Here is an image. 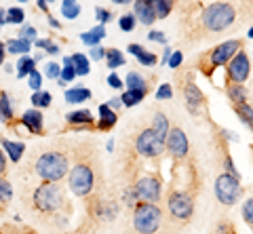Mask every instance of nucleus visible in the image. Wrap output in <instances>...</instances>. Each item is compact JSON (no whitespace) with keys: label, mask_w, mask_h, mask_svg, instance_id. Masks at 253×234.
<instances>
[{"label":"nucleus","mask_w":253,"mask_h":234,"mask_svg":"<svg viewBox=\"0 0 253 234\" xmlns=\"http://www.w3.org/2000/svg\"><path fill=\"white\" fill-rule=\"evenodd\" d=\"M165 152L171 156L173 165H179V162H186L190 158V142L188 135L184 133L181 127H171L167 137H165Z\"/></svg>","instance_id":"obj_11"},{"label":"nucleus","mask_w":253,"mask_h":234,"mask_svg":"<svg viewBox=\"0 0 253 234\" xmlns=\"http://www.w3.org/2000/svg\"><path fill=\"white\" fill-rule=\"evenodd\" d=\"M133 150H135L139 158L158 160V158H163V154H165V142L154 133L152 127H146L133 139Z\"/></svg>","instance_id":"obj_9"},{"label":"nucleus","mask_w":253,"mask_h":234,"mask_svg":"<svg viewBox=\"0 0 253 234\" xmlns=\"http://www.w3.org/2000/svg\"><path fill=\"white\" fill-rule=\"evenodd\" d=\"M76 78V70H74V64H72V57H63V66H61V78L59 80L63 82H72Z\"/></svg>","instance_id":"obj_36"},{"label":"nucleus","mask_w":253,"mask_h":234,"mask_svg":"<svg viewBox=\"0 0 253 234\" xmlns=\"http://www.w3.org/2000/svg\"><path fill=\"white\" fill-rule=\"evenodd\" d=\"M148 40H152V42H161V44H165V42H167V36H165L163 32H158V30H152V32H148Z\"/></svg>","instance_id":"obj_49"},{"label":"nucleus","mask_w":253,"mask_h":234,"mask_svg":"<svg viewBox=\"0 0 253 234\" xmlns=\"http://www.w3.org/2000/svg\"><path fill=\"white\" fill-rule=\"evenodd\" d=\"M112 2H114V4H131L133 0H112Z\"/></svg>","instance_id":"obj_56"},{"label":"nucleus","mask_w":253,"mask_h":234,"mask_svg":"<svg viewBox=\"0 0 253 234\" xmlns=\"http://www.w3.org/2000/svg\"><path fill=\"white\" fill-rule=\"evenodd\" d=\"M126 82V89H139V91H150V84L144 76H141L139 72H129L125 78Z\"/></svg>","instance_id":"obj_28"},{"label":"nucleus","mask_w":253,"mask_h":234,"mask_svg":"<svg viewBox=\"0 0 253 234\" xmlns=\"http://www.w3.org/2000/svg\"><path fill=\"white\" fill-rule=\"evenodd\" d=\"M135 57H137V61H139L141 66H148V68H152V66H156V64H158V57L154 55V53L146 51V49H141Z\"/></svg>","instance_id":"obj_41"},{"label":"nucleus","mask_w":253,"mask_h":234,"mask_svg":"<svg viewBox=\"0 0 253 234\" xmlns=\"http://www.w3.org/2000/svg\"><path fill=\"white\" fill-rule=\"evenodd\" d=\"M101 162L95 154L93 144L74 146V162L68 173V186L78 198H89L93 192H99L101 186Z\"/></svg>","instance_id":"obj_1"},{"label":"nucleus","mask_w":253,"mask_h":234,"mask_svg":"<svg viewBox=\"0 0 253 234\" xmlns=\"http://www.w3.org/2000/svg\"><path fill=\"white\" fill-rule=\"evenodd\" d=\"M175 82H179V91H181V99H184L186 110L192 116H196V118L207 116V97H205V93L196 84L192 70H186L184 74H179L175 78Z\"/></svg>","instance_id":"obj_6"},{"label":"nucleus","mask_w":253,"mask_h":234,"mask_svg":"<svg viewBox=\"0 0 253 234\" xmlns=\"http://www.w3.org/2000/svg\"><path fill=\"white\" fill-rule=\"evenodd\" d=\"M108 84L112 89H123V78L118 76V74H110L108 76Z\"/></svg>","instance_id":"obj_51"},{"label":"nucleus","mask_w":253,"mask_h":234,"mask_svg":"<svg viewBox=\"0 0 253 234\" xmlns=\"http://www.w3.org/2000/svg\"><path fill=\"white\" fill-rule=\"evenodd\" d=\"M104 36H106V26H101V23H99V26H95L93 30H89V32L81 34V40L91 49V46H97Z\"/></svg>","instance_id":"obj_23"},{"label":"nucleus","mask_w":253,"mask_h":234,"mask_svg":"<svg viewBox=\"0 0 253 234\" xmlns=\"http://www.w3.org/2000/svg\"><path fill=\"white\" fill-rule=\"evenodd\" d=\"M251 74V61L247 51L241 49L226 66V84H245Z\"/></svg>","instance_id":"obj_13"},{"label":"nucleus","mask_w":253,"mask_h":234,"mask_svg":"<svg viewBox=\"0 0 253 234\" xmlns=\"http://www.w3.org/2000/svg\"><path fill=\"white\" fill-rule=\"evenodd\" d=\"M196 192L190 188H171L167 192V213L173 222L188 224L194 215Z\"/></svg>","instance_id":"obj_7"},{"label":"nucleus","mask_w":253,"mask_h":234,"mask_svg":"<svg viewBox=\"0 0 253 234\" xmlns=\"http://www.w3.org/2000/svg\"><path fill=\"white\" fill-rule=\"evenodd\" d=\"M241 49H245V40H241V38L226 40V42H221L217 46H213L211 51H205L203 55L199 57V61H196V68H199L207 78H213L215 70L217 68H226L228 61H230Z\"/></svg>","instance_id":"obj_5"},{"label":"nucleus","mask_w":253,"mask_h":234,"mask_svg":"<svg viewBox=\"0 0 253 234\" xmlns=\"http://www.w3.org/2000/svg\"><path fill=\"white\" fill-rule=\"evenodd\" d=\"M70 167H72V160H70L68 150L53 148V150H46L36 158L34 173L42 182H61V179L68 177Z\"/></svg>","instance_id":"obj_4"},{"label":"nucleus","mask_w":253,"mask_h":234,"mask_svg":"<svg viewBox=\"0 0 253 234\" xmlns=\"http://www.w3.org/2000/svg\"><path fill=\"white\" fill-rule=\"evenodd\" d=\"M226 97L230 101V106H239V104H245L249 101V91L245 84H226Z\"/></svg>","instance_id":"obj_19"},{"label":"nucleus","mask_w":253,"mask_h":234,"mask_svg":"<svg viewBox=\"0 0 253 234\" xmlns=\"http://www.w3.org/2000/svg\"><path fill=\"white\" fill-rule=\"evenodd\" d=\"M17 2H28V0H17Z\"/></svg>","instance_id":"obj_60"},{"label":"nucleus","mask_w":253,"mask_h":234,"mask_svg":"<svg viewBox=\"0 0 253 234\" xmlns=\"http://www.w3.org/2000/svg\"><path fill=\"white\" fill-rule=\"evenodd\" d=\"M17 122L23 124L32 135H44V116H42V110H38V108L26 110L19 116Z\"/></svg>","instance_id":"obj_15"},{"label":"nucleus","mask_w":253,"mask_h":234,"mask_svg":"<svg viewBox=\"0 0 253 234\" xmlns=\"http://www.w3.org/2000/svg\"><path fill=\"white\" fill-rule=\"evenodd\" d=\"M163 226V209L156 202L139 200L133 207V230L137 234H156Z\"/></svg>","instance_id":"obj_8"},{"label":"nucleus","mask_w":253,"mask_h":234,"mask_svg":"<svg viewBox=\"0 0 253 234\" xmlns=\"http://www.w3.org/2000/svg\"><path fill=\"white\" fill-rule=\"evenodd\" d=\"M0 234H21V230H17L15 226H2V228H0Z\"/></svg>","instance_id":"obj_53"},{"label":"nucleus","mask_w":253,"mask_h":234,"mask_svg":"<svg viewBox=\"0 0 253 234\" xmlns=\"http://www.w3.org/2000/svg\"><path fill=\"white\" fill-rule=\"evenodd\" d=\"M30 101L34 108H38V110H44V108L51 106V93L49 91H36V93H32Z\"/></svg>","instance_id":"obj_34"},{"label":"nucleus","mask_w":253,"mask_h":234,"mask_svg":"<svg viewBox=\"0 0 253 234\" xmlns=\"http://www.w3.org/2000/svg\"><path fill=\"white\" fill-rule=\"evenodd\" d=\"M135 23H137V17L133 13L121 15V19H118V26H121L123 32H133V30H135Z\"/></svg>","instance_id":"obj_37"},{"label":"nucleus","mask_w":253,"mask_h":234,"mask_svg":"<svg viewBox=\"0 0 253 234\" xmlns=\"http://www.w3.org/2000/svg\"><path fill=\"white\" fill-rule=\"evenodd\" d=\"M28 84H30V89L32 91H42V74L38 72V70H34L30 76H28Z\"/></svg>","instance_id":"obj_42"},{"label":"nucleus","mask_w":253,"mask_h":234,"mask_svg":"<svg viewBox=\"0 0 253 234\" xmlns=\"http://www.w3.org/2000/svg\"><path fill=\"white\" fill-rule=\"evenodd\" d=\"M6 53H15V55H28L32 49V42L26 38H11V40L4 42Z\"/></svg>","instance_id":"obj_22"},{"label":"nucleus","mask_w":253,"mask_h":234,"mask_svg":"<svg viewBox=\"0 0 253 234\" xmlns=\"http://www.w3.org/2000/svg\"><path fill=\"white\" fill-rule=\"evenodd\" d=\"M133 15L137 17L139 23H144V26H152V23L156 21L152 0H133Z\"/></svg>","instance_id":"obj_16"},{"label":"nucleus","mask_w":253,"mask_h":234,"mask_svg":"<svg viewBox=\"0 0 253 234\" xmlns=\"http://www.w3.org/2000/svg\"><path fill=\"white\" fill-rule=\"evenodd\" d=\"M19 38H26V40H30L32 44H34V40H36V30L32 28V26H23L19 30Z\"/></svg>","instance_id":"obj_46"},{"label":"nucleus","mask_w":253,"mask_h":234,"mask_svg":"<svg viewBox=\"0 0 253 234\" xmlns=\"http://www.w3.org/2000/svg\"><path fill=\"white\" fill-rule=\"evenodd\" d=\"M89 59L93 61H99V59H106V49L101 44L97 46H91V51H89Z\"/></svg>","instance_id":"obj_45"},{"label":"nucleus","mask_w":253,"mask_h":234,"mask_svg":"<svg viewBox=\"0 0 253 234\" xmlns=\"http://www.w3.org/2000/svg\"><path fill=\"white\" fill-rule=\"evenodd\" d=\"M0 146H2L4 154H9V160L11 162H19L26 154V144L23 142H11L6 137H0Z\"/></svg>","instance_id":"obj_18"},{"label":"nucleus","mask_w":253,"mask_h":234,"mask_svg":"<svg viewBox=\"0 0 253 234\" xmlns=\"http://www.w3.org/2000/svg\"><path fill=\"white\" fill-rule=\"evenodd\" d=\"M108 106L112 108V110L116 112L118 108H123V101H121V97H110V101H108Z\"/></svg>","instance_id":"obj_52"},{"label":"nucleus","mask_w":253,"mask_h":234,"mask_svg":"<svg viewBox=\"0 0 253 234\" xmlns=\"http://www.w3.org/2000/svg\"><path fill=\"white\" fill-rule=\"evenodd\" d=\"M152 6H154L156 19H167L173 11V6H175V0H152Z\"/></svg>","instance_id":"obj_27"},{"label":"nucleus","mask_w":253,"mask_h":234,"mask_svg":"<svg viewBox=\"0 0 253 234\" xmlns=\"http://www.w3.org/2000/svg\"><path fill=\"white\" fill-rule=\"evenodd\" d=\"M95 13H97V19H99L101 26H106L108 21H112V13H110L108 9H104V6H97V9H95Z\"/></svg>","instance_id":"obj_47"},{"label":"nucleus","mask_w":253,"mask_h":234,"mask_svg":"<svg viewBox=\"0 0 253 234\" xmlns=\"http://www.w3.org/2000/svg\"><path fill=\"white\" fill-rule=\"evenodd\" d=\"M32 209L41 215H61L70 213V207L66 188L61 182H42L38 184L34 192H32Z\"/></svg>","instance_id":"obj_3"},{"label":"nucleus","mask_w":253,"mask_h":234,"mask_svg":"<svg viewBox=\"0 0 253 234\" xmlns=\"http://www.w3.org/2000/svg\"><path fill=\"white\" fill-rule=\"evenodd\" d=\"M46 2H55V0H46Z\"/></svg>","instance_id":"obj_61"},{"label":"nucleus","mask_w":253,"mask_h":234,"mask_svg":"<svg viewBox=\"0 0 253 234\" xmlns=\"http://www.w3.org/2000/svg\"><path fill=\"white\" fill-rule=\"evenodd\" d=\"M26 21V11L19 9V6H11L6 11V23H23Z\"/></svg>","instance_id":"obj_39"},{"label":"nucleus","mask_w":253,"mask_h":234,"mask_svg":"<svg viewBox=\"0 0 253 234\" xmlns=\"http://www.w3.org/2000/svg\"><path fill=\"white\" fill-rule=\"evenodd\" d=\"M150 127H152V129H154V133L165 142V137H167L169 129H171V124H169L167 116H165L163 112H156V114L152 116V124H150Z\"/></svg>","instance_id":"obj_24"},{"label":"nucleus","mask_w":253,"mask_h":234,"mask_svg":"<svg viewBox=\"0 0 253 234\" xmlns=\"http://www.w3.org/2000/svg\"><path fill=\"white\" fill-rule=\"evenodd\" d=\"M106 64L110 70H116L125 66V55L118 49H114V46H110V49H106Z\"/></svg>","instance_id":"obj_31"},{"label":"nucleus","mask_w":253,"mask_h":234,"mask_svg":"<svg viewBox=\"0 0 253 234\" xmlns=\"http://www.w3.org/2000/svg\"><path fill=\"white\" fill-rule=\"evenodd\" d=\"M34 46H36V49H41V51H44V53H49V55H59V53H61L59 44L53 42L51 38H36Z\"/></svg>","instance_id":"obj_33"},{"label":"nucleus","mask_w":253,"mask_h":234,"mask_svg":"<svg viewBox=\"0 0 253 234\" xmlns=\"http://www.w3.org/2000/svg\"><path fill=\"white\" fill-rule=\"evenodd\" d=\"M61 15L66 19H76L81 15V4L78 0H63L61 2Z\"/></svg>","instance_id":"obj_32"},{"label":"nucleus","mask_w":253,"mask_h":234,"mask_svg":"<svg viewBox=\"0 0 253 234\" xmlns=\"http://www.w3.org/2000/svg\"><path fill=\"white\" fill-rule=\"evenodd\" d=\"M181 64H184V53H181V51H173L171 57H169V61H167V66H169L171 70H179Z\"/></svg>","instance_id":"obj_43"},{"label":"nucleus","mask_w":253,"mask_h":234,"mask_svg":"<svg viewBox=\"0 0 253 234\" xmlns=\"http://www.w3.org/2000/svg\"><path fill=\"white\" fill-rule=\"evenodd\" d=\"M21 234H38V232H36V230H32V228H23Z\"/></svg>","instance_id":"obj_57"},{"label":"nucleus","mask_w":253,"mask_h":234,"mask_svg":"<svg viewBox=\"0 0 253 234\" xmlns=\"http://www.w3.org/2000/svg\"><path fill=\"white\" fill-rule=\"evenodd\" d=\"M118 122V112H114L112 108H110L108 104H101L99 106V116H97V131H104V133H108V131H112L116 127Z\"/></svg>","instance_id":"obj_17"},{"label":"nucleus","mask_w":253,"mask_h":234,"mask_svg":"<svg viewBox=\"0 0 253 234\" xmlns=\"http://www.w3.org/2000/svg\"><path fill=\"white\" fill-rule=\"evenodd\" d=\"M36 70V59L30 55H21L17 61V78H26Z\"/></svg>","instance_id":"obj_29"},{"label":"nucleus","mask_w":253,"mask_h":234,"mask_svg":"<svg viewBox=\"0 0 253 234\" xmlns=\"http://www.w3.org/2000/svg\"><path fill=\"white\" fill-rule=\"evenodd\" d=\"M247 38H253V26H251V30L247 32Z\"/></svg>","instance_id":"obj_58"},{"label":"nucleus","mask_w":253,"mask_h":234,"mask_svg":"<svg viewBox=\"0 0 253 234\" xmlns=\"http://www.w3.org/2000/svg\"><path fill=\"white\" fill-rule=\"evenodd\" d=\"M236 6L226 0H215L207 6H201V11L192 17V26L188 28V40H203V38H213L224 34L228 28L236 21Z\"/></svg>","instance_id":"obj_2"},{"label":"nucleus","mask_w":253,"mask_h":234,"mask_svg":"<svg viewBox=\"0 0 253 234\" xmlns=\"http://www.w3.org/2000/svg\"><path fill=\"white\" fill-rule=\"evenodd\" d=\"M0 120H2L6 127H13L15 124V114H13V108H11L6 91H0Z\"/></svg>","instance_id":"obj_20"},{"label":"nucleus","mask_w":253,"mask_h":234,"mask_svg":"<svg viewBox=\"0 0 253 234\" xmlns=\"http://www.w3.org/2000/svg\"><path fill=\"white\" fill-rule=\"evenodd\" d=\"M213 190H215V196L221 205L232 207L243 198V184L241 177H234L230 173H221L215 177V184H213Z\"/></svg>","instance_id":"obj_10"},{"label":"nucleus","mask_w":253,"mask_h":234,"mask_svg":"<svg viewBox=\"0 0 253 234\" xmlns=\"http://www.w3.org/2000/svg\"><path fill=\"white\" fill-rule=\"evenodd\" d=\"M215 234H236V230L230 222H219L215 226Z\"/></svg>","instance_id":"obj_48"},{"label":"nucleus","mask_w":253,"mask_h":234,"mask_svg":"<svg viewBox=\"0 0 253 234\" xmlns=\"http://www.w3.org/2000/svg\"><path fill=\"white\" fill-rule=\"evenodd\" d=\"M241 215H243V220H245V224L249 226V228L253 230V196L251 198H247L243 202V209H241Z\"/></svg>","instance_id":"obj_38"},{"label":"nucleus","mask_w":253,"mask_h":234,"mask_svg":"<svg viewBox=\"0 0 253 234\" xmlns=\"http://www.w3.org/2000/svg\"><path fill=\"white\" fill-rule=\"evenodd\" d=\"M232 110H234L236 116H239V120L245 124V127H249L251 133H253V106L249 104V101L239 104V106H232Z\"/></svg>","instance_id":"obj_21"},{"label":"nucleus","mask_w":253,"mask_h":234,"mask_svg":"<svg viewBox=\"0 0 253 234\" xmlns=\"http://www.w3.org/2000/svg\"><path fill=\"white\" fill-rule=\"evenodd\" d=\"M4 209H6L4 205H0V215H2V213H4Z\"/></svg>","instance_id":"obj_59"},{"label":"nucleus","mask_w":253,"mask_h":234,"mask_svg":"<svg viewBox=\"0 0 253 234\" xmlns=\"http://www.w3.org/2000/svg\"><path fill=\"white\" fill-rule=\"evenodd\" d=\"M63 99L68 101V104H83V101L91 99V91L84 89V87H76V89H68Z\"/></svg>","instance_id":"obj_26"},{"label":"nucleus","mask_w":253,"mask_h":234,"mask_svg":"<svg viewBox=\"0 0 253 234\" xmlns=\"http://www.w3.org/2000/svg\"><path fill=\"white\" fill-rule=\"evenodd\" d=\"M137 194V200L144 202H158L163 196V177L161 173H144L133 184Z\"/></svg>","instance_id":"obj_12"},{"label":"nucleus","mask_w":253,"mask_h":234,"mask_svg":"<svg viewBox=\"0 0 253 234\" xmlns=\"http://www.w3.org/2000/svg\"><path fill=\"white\" fill-rule=\"evenodd\" d=\"M4 55H6V46H4V42H0V66L4 64Z\"/></svg>","instance_id":"obj_54"},{"label":"nucleus","mask_w":253,"mask_h":234,"mask_svg":"<svg viewBox=\"0 0 253 234\" xmlns=\"http://www.w3.org/2000/svg\"><path fill=\"white\" fill-rule=\"evenodd\" d=\"M97 120L89 110H74L66 114V129L63 131H95Z\"/></svg>","instance_id":"obj_14"},{"label":"nucleus","mask_w":253,"mask_h":234,"mask_svg":"<svg viewBox=\"0 0 253 234\" xmlns=\"http://www.w3.org/2000/svg\"><path fill=\"white\" fill-rule=\"evenodd\" d=\"M156 99H173V87L169 82H163L156 89Z\"/></svg>","instance_id":"obj_44"},{"label":"nucleus","mask_w":253,"mask_h":234,"mask_svg":"<svg viewBox=\"0 0 253 234\" xmlns=\"http://www.w3.org/2000/svg\"><path fill=\"white\" fill-rule=\"evenodd\" d=\"M49 23H51V28H57V30H61V23H59L57 19H53V17H49Z\"/></svg>","instance_id":"obj_55"},{"label":"nucleus","mask_w":253,"mask_h":234,"mask_svg":"<svg viewBox=\"0 0 253 234\" xmlns=\"http://www.w3.org/2000/svg\"><path fill=\"white\" fill-rule=\"evenodd\" d=\"M6 171H9V160H6V156H4V150L0 148V175L6 177Z\"/></svg>","instance_id":"obj_50"},{"label":"nucleus","mask_w":253,"mask_h":234,"mask_svg":"<svg viewBox=\"0 0 253 234\" xmlns=\"http://www.w3.org/2000/svg\"><path fill=\"white\" fill-rule=\"evenodd\" d=\"M89 57L84 53H74L72 55V64H74V70H76V76H86L91 72V66H89Z\"/></svg>","instance_id":"obj_30"},{"label":"nucleus","mask_w":253,"mask_h":234,"mask_svg":"<svg viewBox=\"0 0 253 234\" xmlns=\"http://www.w3.org/2000/svg\"><path fill=\"white\" fill-rule=\"evenodd\" d=\"M13 200V186L6 177L0 175V205L9 207V202Z\"/></svg>","instance_id":"obj_35"},{"label":"nucleus","mask_w":253,"mask_h":234,"mask_svg":"<svg viewBox=\"0 0 253 234\" xmlns=\"http://www.w3.org/2000/svg\"><path fill=\"white\" fill-rule=\"evenodd\" d=\"M148 95V91H139V89H126L123 95H121V101H123V108H133L137 106L139 101H144Z\"/></svg>","instance_id":"obj_25"},{"label":"nucleus","mask_w":253,"mask_h":234,"mask_svg":"<svg viewBox=\"0 0 253 234\" xmlns=\"http://www.w3.org/2000/svg\"><path fill=\"white\" fill-rule=\"evenodd\" d=\"M44 76L51 78V80H59L61 78V66L57 64V61H49V64H44Z\"/></svg>","instance_id":"obj_40"}]
</instances>
